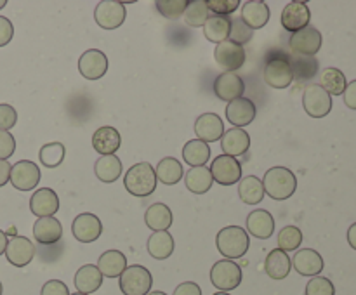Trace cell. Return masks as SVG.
Listing matches in <instances>:
<instances>
[{"mask_svg":"<svg viewBox=\"0 0 356 295\" xmlns=\"http://www.w3.org/2000/svg\"><path fill=\"white\" fill-rule=\"evenodd\" d=\"M264 193L271 196L273 200H287L298 189V179L294 172L289 170L287 167H273L264 174L263 179Z\"/></svg>","mask_w":356,"mask_h":295,"instance_id":"cell-1","label":"cell"},{"mask_svg":"<svg viewBox=\"0 0 356 295\" xmlns=\"http://www.w3.org/2000/svg\"><path fill=\"white\" fill-rule=\"evenodd\" d=\"M216 246L226 259H238V257L245 255L250 246L249 233L240 226L222 228L216 236Z\"/></svg>","mask_w":356,"mask_h":295,"instance_id":"cell-2","label":"cell"},{"mask_svg":"<svg viewBox=\"0 0 356 295\" xmlns=\"http://www.w3.org/2000/svg\"><path fill=\"white\" fill-rule=\"evenodd\" d=\"M125 189L131 194L145 198L156 189L155 169L148 162H141L132 165L124 177Z\"/></svg>","mask_w":356,"mask_h":295,"instance_id":"cell-3","label":"cell"},{"mask_svg":"<svg viewBox=\"0 0 356 295\" xmlns=\"http://www.w3.org/2000/svg\"><path fill=\"white\" fill-rule=\"evenodd\" d=\"M263 76L264 82L270 87H273V89H287L294 82V75H292V68L287 54L271 52L266 58Z\"/></svg>","mask_w":356,"mask_h":295,"instance_id":"cell-4","label":"cell"},{"mask_svg":"<svg viewBox=\"0 0 356 295\" xmlns=\"http://www.w3.org/2000/svg\"><path fill=\"white\" fill-rule=\"evenodd\" d=\"M152 285V273L139 264L125 267L124 273L120 274V290L124 295H148Z\"/></svg>","mask_w":356,"mask_h":295,"instance_id":"cell-5","label":"cell"},{"mask_svg":"<svg viewBox=\"0 0 356 295\" xmlns=\"http://www.w3.org/2000/svg\"><path fill=\"white\" fill-rule=\"evenodd\" d=\"M211 281L221 292L235 290L242 283V269L229 259L218 260L211 269Z\"/></svg>","mask_w":356,"mask_h":295,"instance_id":"cell-6","label":"cell"},{"mask_svg":"<svg viewBox=\"0 0 356 295\" xmlns=\"http://www.w3.org/2000/svg\"><path fill=\"white\" fill-rule=\"evenodd\" d=\"M40 169L35 162L30 160H21L10 167V184L19 191L35 189L40 183Z\"/></svg>","mask_w":356,"mask_h":295,"instance_id":"cell-7","label":"cell"},{"mask_svg":"<svg viewBox=\"0 0 356 295\" xmlns=\"http://www.w3.org/2000/svg\"><path fill=\"white\" fill-rule=\"evenodd\" d=\"M302 106L312 118H323L332 110V97L320 85H309L302 94Z\"/></svg>","mask_w":356,"mask_h":295,"instance_id":"cell-8","label":"cell"},{"mask_svg":"<svg viewBox=\"0 0 356 295\" xmlns=\"http://www.w3.org/2000/svg\"><path fill=\"white\" fill-rule=\"evenodd\" d=\"M212 179L221 186H232V184L242 180V165L236 158L228 155H219L211 165Z\"/></svg>","mask_w":356,"mask_h":295,"instance_id":"cell-9","label":"cell"},{"mask_svg":"<svg viewBox=\"0 0 356 295\" xmlns=\"http://www.w3.org/2000/svg\"><path fill=\"white\" fill-rule=\"evenodd\" d=\"M322 33L315 26H309V24L302 30L292 33V37L289 38V45H291L292 52L301 56H315L322 49Z\"/></svg>","mask_w":356,"mask_h":295,"instance_id":"cell-10","label":"cell"},{"mask_svg":"<svg viewBox=\"0 0 356 295\" xmlns=\"http://www.w3.org/2000/svg\"><path fill=\"white\" fill-rule=\"evenodd\" d=\"M94 19L104 30H115L125 21V6L118 0H103L94 9Z\"/></svg>","mask_w":356,"mask_h":295,"instance_id":"cell-11","label":"cell"},{"mask_svg":"<svg viewBox=\"0 0 356 295\" xmlns=\"http://www.w3.org/2000/svg\"><path fill=\"white\" fill-rule=\"evenodd\" d=\"M214 59L219 66L235 73L236 69L245 65V51H243L242 45L232 40H225L214 49Z\"/></svg>","mask_w":356,"mask_h":295,"instance_id":"cell-12","label":"cell"},{"mask_svg":"<svg viewBox=\"0 0 356 295\" xmlns=\"http://www.w3.org/2000/svg\"><path fill=\"white\" fill-rule=\"evenodd\" d=\"M79 69L80 75L87 80L103 78L104 73L108 71L106 54L103 51H97V49H89L80 56Z\"/></svg>","mask_w":356,"mask_h":295,"instance_id":"cell-13","label":"cell"},{"mask_svg":"<svg viewBox=\"0 0 356 295\" xmlns=\"http://www.w3.org/2000/svg\"><path fill=\"white\" fill-rule=\"evenodd\" d=\"M214 92L221 101L232 103V101L243 96V92H245V83H243L242 76H238L236 73L225 71L216 78Z\"/></svg>","mask_w":356,"mask_h":295,"instance_id":"cell-14","label":"cell"},{"mask_svg":"<svg viewBox=\"0 0 356 295\" xmlns=\"http://www.w3.org/2000/svg\"><path fill=\"white\" fill-rule=\"evenodd\" d=\"M72 231L80 243H92L103 233V224L97 215L86 212V214L76 215L72 224Z\"/></svg>","mask_w":356,"mask_h":295,"instance_id":"cell-15","label":"cell"},{"mask_svg":"<svg viewBox=\"0 0 356 295\" xmlns=\"http://www.w3.org/2000/svg\"><path fill=\"white\" fill-rule=\"evenodd\" d=\"M6 257L13 266H28L35 257V245L24 236H13L10 239H7Z\"/></svg>","mask_w":356,"mask_h":295,"instance_id":"cell-16","label":"cell"},{"mask_svg":"<svg viewBox=\"0 0 356 295\" xmlns=\"http://www.w3.org/2000/svg\"><path fill=\"white\" fill-rule=\"evenodd\" d=\"M309 19H312V12L308 9V3L301 2V0L287 3L282 12V24L285 30L292 31V33L308 26Z\"/></svg>","mask_w":356,"mask_h":295,"instance_id":"cell-17","label":"cell"},{"mask_svg":"<svg viewBox=\"0 0 356 295\" xmlns=\"http://www.w3.org/2000/svg\"><path fill=\"white\" fill-rule=\"evenodd\" d=\"M30 210L31 214L40 217H54L56 212L59 210V198L56 191L51 187H42L31 194L30 200Z\"/></svg>","mask_w":356,"mask_h":295,"instance_id":"cell-18","label":"cell"},{"mask_svg":"<svg viewBox=\"0 0 356 295\" xmlns=\"http://www.w3.org/2000/svg\"><path fill=\"white\" fill-rule=\"evenodd\" d=\"M195 134L198 139L204 142H214L219 141L225 134V124H222L221 117L216 113H204L197 118L195 121Z\"/></svg>","mask_w":356,"mask_h":295,"instance_id":"cell-19","label":"cell"},{"mask_svg":"<svg viewBox=\"0 0 356 295\" xmlns=\"http://www.w3.org/2000/svg\"><path fill=\"white\" fill-rule=\"evenodd\" d=\"M226 118L236 128H242L254 121V118H256V106L247 97H238V99L228 103V106H226Z\"/></svg>","mask_w":356,"mask_h":295,"instance_id":"cell-20","label":"cell"},{"mask_svg":"<svg viewBox=\"0 0 356 295\" xmlns=\"http://www.w3.org/2000/svg\"><path fill=\"white\" fill-rule=\"evenodd\" d=\"M292 266L302 276H318L323 271V259L316 250L302 248L296 252L294 259H292Z\"/></svg>","mask_w":356,"mask_h":295,"instance_id":"cell-21","label":"cell"},{"mask_svg":"<svg viewBox=\"0 0 356 295\" xmlns=\"http://www.w3.org/2000/svg\"><path fill=\"white\" fill-rule=\"evenodd\" d=\"M221 148L225 151V155L233 156V158H236L240 155H245L247 149L250 148L249 134L243 128H229V130H226L222 134Z\"/></svg>","mask_w":356,"mask_h":295,"instance_id":"cell-22","label":"cell"},{"mask_svg":"<svg viewBox=\"0 0 356 295\" xmlns=\"http://www.w3.org/2000/svg\"><path fill=\"white\" fill-rule=\"evenodd\" d=\"M247 231L259 239L271 238L275 231V219L268 210H254L247 215Z\"/></svg>","mask_w":356,"mask_h":295,"instance_id":"cell-23","label":"cell"},{"mask_svg":"<svg viewBox=\"0 0 356 295\" xmlns=\"http://www.w3.org/2000/svg\"><path fill=\"white\" fill-rule=\"evenodd\" d=\"M122 137L117 128L113 127H99L92 135V148L99 153L101 156L115 155V151L120 149Z\"/></svg>","mask_w":356,"mask_h":295,"instance_id":"cell-24","label":"cell"},{"mask_svg":"<svg viewBox=\"0 0 356 295\" xmlns=\"http://www.w3.org/2000/svg\"><path fill=\"white\" fill-rule=\"evenodd\" d=\"M33 236L42 245L58 243L63 236V226L56 217H40L33 224Z\"/></svg>","mask_w":356,"mask_h":295,"instance_id":"cell-25","label":"cell"},{"mask_svg":"<svg viewBox=\"0 0 356 295\" xmlns=\"http://www.w3.org/2000/svg\"><path fill=\"white\" fill-rule=\"evenodd\" d=\"M242 21L250 30H259L270 21V9L263 0H249L243 3Z\"/></svg>","mask_w":356,"mask_h":295,"instance_id":"cell-26","label":"cell"},{"mask_svg":"<svg viewBox=\"0 0 356 295\" xmlns=\"http://www.w3.org/2000/svg\"><path fill=\"white\" fill-rule=\"evenodd\" d=\"M291 269L292 259L289 257L287 252L277 248L268 253L266 260H264V271H266L268 276L273 278V280H284V278L289 276Z\"/></svg>","mask_w":356,"mask_h":295,"instance_id":"cell-27","label":"cell"},{"mask_svg":"<svg viewBox=\"0 0 356 295\" xmlns=\"http://www.w3.org/2000/svg\"><path fill=\"white\" fill-rule=\"evenodd\" d=\"M101 285H103V274L99 273L97 266H94V264H86V266L76 271L75 287L79 294H94Z\"/></svg>","mask_w":356,"mask_h":295,"instance_id":"cell-28","label":"cell"},{"mask_svg":"<svg viewBox=\"0 0 356 295\" xmlns=\"http://www.w3.org/2000/svg\"><path fill=\"white\" fill-rule=\"evenodd\" d=\"M127 267V259L120 250H108L97 260V269L103 276L118 278Z\"/></svg>","mask_w":356,"mask_h":295,"instance_id":"cell-29","label":"cell"},{"mask_svg":"<svg viewBox=\"0 0 356 295\" xmlns=\"http://www.w3.org/2000/svg\"><path fill=\"white\" fill-rule=\"evenodd\" d=\"M184 180H186V187L195 194L207 193L212 187V174L211 169L207 167H191L186 174H184Z\"/></svg>","mask_w":356,"mask_h":295,"instance_id":"cell-30","label":"cell"},{"mask_svg":"<svg viewBox=\"0 0 356 295\" xmlns=\"http://www.w3.org/2000/svg\"><path fill=\"white\" fill-rule=\"evenodd\" d=\"M145 222L152 231H167L172 226V212L165 203H153L146 210Z\"/></svg>","mask_w":356,"mask_h":295,"instance_id":"cell-31","label":"cell"},{"mask_svg":"<svg viewBox=\"0 0 356 295\" xmlns=\"http://www.w3.org/2000/svg\"><path fill=\"white\" fill-rule=\"evenodd\" d=\"M94 174L103 183H115L122 176V162L118 156L106 155L99 156L94 162Z\"/></svg>","mask_w":356,"mask_h":295,"instance_id":"cell-32","label":"cell"},{"mask_svg":"<svg viewBox=\"0 0 356 295\" xmlns=\"http://www.w3.org/2000/svg\"><path fill=\"white\" fill-rule=\"evenodd\" d=\"M146 248H148L149 255H152L153 259H159V260L169 259L174 252L172 235H170L169 231L153 233V235L148 238V245H146Z\"/></svg>","mask_w":356,"mask_h":295,"instance_id":"cell-33","label":"cell"},{"mask_svg":"<svg viewBox=\"0 0 356 295\" xmlns=\"http://www.w3.org/2000/svg\"><path fill=\"white\" fill-rule=\"evenodd\" d=\"M155 174H156V179H159L160 183L165 184V186H174V184H177L181 179H183L184 170H183V165H181V162H177V160L172 158V156H165V158H162L159 162V165H156L155 169Z\"/></svg>","mask_w":356,"mask_h":295,"instance_id":"cell-34","label":"cell"},{"mask_svg":"<svg viewBox=\"0 0 356 295\" xmlns=\"http://www.w3.org/2000/svg\"><path fill=\"white\" fill-rule=\"evenodd\" d=\"M229 26H232V19L226 16H209L204 24V35L209 42L214 44H221V42L229 38Z\"/></svg>","mask_w":356,"mask_h":295,"instance_id":"cell-35","label":"cell"},{"mask_svg":"<svg viewBox=\"0 0 356 295\" xmlns=\"http://www.w3.org/2000/svg\"><path fill=\"white\" fill-rule=\"evenodd\" d=\"M238 194L240 200L247 205H257L263 201L264 198V186L263 180L256 176H247L240 180L238 184Z\"/></svg>","mask_w":356,"mask_h":295,"instance_id":"cell-36","label":"cell"},{"mask_svg":"<svg viewBox=\"0 0 356 295\" xmlns=\"http://www.w3.org/2000/svg\"><path fill=\"white\" fill-rule=\"evenodd\" d=\"M211 158V148L207 142L200 139L188 141L183 148V160L190 167H205V163Z\"/></svg>","mask_w":356,"mask_h":295,"instance_id":"cell-37","label":"cell"},{"mask_svg":"<svg viewBox=\"0 0 356 295\" xmlns=\"http://www.w3.org/2000/svg\"><path fill=\"white\" fill-rule=\"evenodd\" d=\"M289 62H291L292 75L298 80H308L315 75V71L318 69V62L313 59V56H301L294 54L292 52L291 56H287Z\"/></svg>","mask_w":356,"mask_h":295,"instance_id":"cell-38","label":"cell"},{"mask_svg":"<svg viewBox=\"0 0 356 295\" xmlns=\"http://www.w3.org/2000/svg\"><path fill=\"white\" fill-rule=\"evenodd\" d=\"M320 82H322V89L325 92H329L330 96H341L344 94V89H346L348 82L346 76L341 69L337 68H325L320 75Z\"/></svg>","mask_w":356,"mask_h":295,"instance_id":"cell-39","label":"cell"},{"mask_svg":"<svg viewBox=\"0 0 356 295\" xmlns=\"http://www.w3.org/2000/svg\"><path fill=\"white\" fill-rule=\"evenodd\" d=\"M66 155V148L61 142H47L40 148L38 153V158H40L42 165L47 167V169H56L63 163Z\"/></svg>","mask_w":356,"mask_h":295,"instance_id":"cell-40","label":"cell"},{"mask_svg":"<svg viewBox=\"0 0 356 295\" xmlns=\"http://www.w3.org/2000/svg\"><path fill=\"white\" fill-rule=\"evenodd\" d=\"M183 16H184V23H186L188 26H193V28L204 26L205 21H207L209 17L207 2H205V0H193V2L188 3Z\"/></svg>","mask_w":356,"mask_h":295,"instance_id":"cell-41","label":"cell"},{"mask_svg":"<svg viewBox=\"0 0 356 295\" xmlns=\"http://www.w3.org/2000/svg\"><path fill=\"white\" fill-rule=\"evenodd\" d=\"M302 243V231L296 226H285L280 233H278V248L284 252H292L298 250L299 245Z\"/></svg>","mask_w":356,"mask_h":295,"instance_id":"cell-42","label":"cell"},{"mask_svg":"<svg viewBox=\"0 0 356 295\" xmlns=\"http://www.w3.org/2000/svg\"><path fill=\"white\" fill-rule=\"evenodd\" d=\"M188 3H190L188 0H159V2H156V9H159V12L162 14L163 17L174 21L177 19V17L183 16Z\"/></svg>","mask_w":356,"mask_h":295,"instance_id":"cell-43","label":"cell"},{"mask_svg":"<svg viewBox=\"0 0 356 295\" xmlns=\"http://www.w3.org/2000/svg\"><path fill=\"white\" fill-rule=\"evenodd\" d=\"M252 30L247 26L245 23L242 21V17H233L232 19V26H229V38L228 40L235 42V44L243 45L247 42L252 40Z\"/></svg>","mask_w":356,"mask_h":295,"instance_id":"cell-44","label":"cell"},{"mask_svg":"<svg viewBox=\"0 0 356 295\" xmlns=\"http://www.w3.org/2000/svg\"><path fill=\"white\" fill-rule=\"evenodd\" d=\"M306 295H336V288L329 278L315 276L306 285Z\"/></svg>","mask_w":356,"mask_h":295,"instance_id":"cell-45","label":"cell"},{"mask_svg":"<svg viewBox=\"0 0 356 295\" xmlns=\"http://www.w3.org/2000/svg\"><path fill=\"white\" fill-rule=\"evenodd\" d=\"M207 2L209 10L216 14V16H228L238 9V0H205Z\"/></svg>","mask_w":356,"mask_h":295,"instance_id":"cell-46","label":"cell"},{"mask_svg":"<svg viewBox=\"0 0 356 295\" xmlns=\"http://www.w3.org/2000/svg\"><path fill=\"white\" fill-rule=\"evenodd\" d=\"M17 121V113L10 104L2 103L0 104V130L9 132L10 128L16 125Z\"/></svg>","mask_w":356,"mask_h":295,"instance_id":"cell-47","label":"cell"},{"mask_svg":"<svg viewBox=\"0 0 356 295\" xmlns=\"http://www.w3.org/2000/svg\"><path fill=\"white\" fill-rule=\"evenodd\" d=\"M16 151V141L13 134L6 130H0V160H7Z\"/></svg>","mask_w":356,"mask_h":295,"instance_id":"cell-48","label":"cell"},{"mask_svg":"<svg viewBox=\"0 0 356 295\" xmlns=\"http://www.w3.org/2000/svg\"><path fill=\"white\" fill-rule=\"evenodd\" d=\"M40 295H70V290L66 287V283H63V281L51 280L42 287Z\"/></svg>","mask_w":356,"mask_h":295,"instance_id":"cell-49","label":"cell"},{"mask_svg":"<svg viewBox=\"0 0 356 295\" xmlns=\"http://www.w3.org/2000/svg\"><path fill=\"white\" fill-rule=\"evenodd\" d=\"M14 37V26L7 17L0 16V47L9 44Z\"/></svg>","mask_w":356,"mask_h":295,"instance_id":"cell-50","label":"cell"},{"mask_svg":"<svg viewBox=\"0 0 356 295\" xmlns=\"http://www.w3.org/2000/svg\"><path fill=\"white\" fill-rule=\"evenodd\" d=\"M174 295H202V290L193 281H184V283L177 285V288L174 290Z\"/></svg>","mask_w":356,"mask_h":295,"instance_id":"cell-51","label":"cell"},{"mask_svg":"<svg viewBox=\"0 0 356 295\" xmlns=\"http://www.w3.org/2000/svg\"><path fill=\"white\" fill-rule=\"evenodd\" d=\"M343 96H344V104H346L350 110H356V80H353L351 83H348Z\"/></svg>","mask_w":356,"mask_h":295,"instance_id":"cell-52","label":"cell"},{"mask_svg":"<svg viewBox=\"0 0 356 295\" xmlns=\"http://www.w3.org/2000/svg\"><path fill=\"white\" fill-rule=\"evenodd\" d=\"M10 179V163L7 160H0V187L6 186Z\"/></svg>","mask_w":356,"mask_h":295,"instance_id":"cell-53","label":"cell"},{"mask_svg":"<svg viewBox=\"0 0 356 295\" xmlns=\"http://www.w3.org/2000/svg\"><path fill=\"white\" fill-rule=\"evenodd\" d=\"M348 243L351 245V248L356 250V222L351 224L350 229H348Z\"/></svg>","mask_w":356,"mask_h":295,"instance_id":"cell-54","label":"cell"},{"mask_svg":"<svg viewBox=\"0 0 356 295\" xmlns=\"http://www.w3.org/2000/svg\"><path fill=\"white\" fill-rule=\"evenodd\" d=\"M6 246H7V235L0 229V255L6 253Z\"/></svg>","mask_w":356,"mask_h":295,"instance_id":"cell-55","label":"cell"},{"mask_svg":"<svg viewBox=\"0 0 356 295\" xmlns=\"http://www.w3.org/2000/svg\"><path fill=\"white\" fill-rule=\"evenodd\" d=\"M148 295H167L165 292H160V290H156V292H149Z\"/></svg>","mask_w":356,"mask_h":295,"instance_id":"cell-56","label":"cell"},{"mask_svg":"<svg viewBox=\"0 0 356 295\" xmlns=\"http://www.w3.org/2000/svg\"><path fill=\"white\" fill-rule=\"evenodd\" d=\"M6 0H0V9H3V7H6Z\"/></svg>","mask_w":356,"mask_h":295,"instance_id":"cell-57","label":"cell"},{"mask_svg":"<svg viewBox=\"0 0 356 295\" xmlns=\"http://www.w3.org/2000/svg\"><path fill=\"white\" fill-rule=\"evenodd\" d=\"M214 295H229V294H226V292H218V294H214Z\"/></svg>","mask_w":356,"mask_h":295,"instance_id":"cell-58","label":"cell"},{"mask_svg":"<svg viewBox=\"0 0 356 295\" xmlns=\"http://www.w3.org/2000/svg\"><path fill=\"white\" fill-rule=\"evenodd\" d=\"M0 295H2V283H0Z\"/></svg>","mask_w":356,"mask_h":295,"instance_id":"cell-59","label":"cell"},{"mask_svg":"<svg viewBox=\"0 0 356 295\" xmlns=\"http://www.w3.org/2000/svg\"><path fill=\"white\" fill-rule=\"evenodd\" d=\"M73 295H86V294H79V292H76V294H73Z\"/></svg>","mask_w":356,"mask_h":295,"instance_id":"cell-60","label":"cell"}]
</instances>
